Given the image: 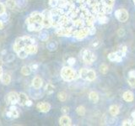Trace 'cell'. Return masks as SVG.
<instances>
[{
	"instance_id": "obj_12",
	"label": "cell",
	"mask_w": 135,
	"mask_h": 126,
	"mask_svg": "<svg viewBox=\"0 0 135 126\" xmlns=\"http://www.w3.org/2000/svg\"><path fill=\"white\" fill-rule=\"evenodd\" d=\"M28 100V97L27 95L24 93V92H20L19 93V101H18V103H20V105H25Z\"/></svg>"
},
{
	"instance_id": "obj_21",
	"label": "cell",
	"mask_w": 135,
	"mask_h": 126,
	"mask_svg": "<svg viewBox=\"0 0 135 126\" xmlns=\"http://www.w3.org/2000/svg\"><path fill=\"white\" fill-rule=\"evenodd\" d=\"M87 72H88V69L86 68H82L79 71V77L84 80H86L87 78Z\"/></svg>"
},
{
	"instance_id": "obj_35",
	"label": "cell",
	"mask_w": 135,
	"mask_h": 126,
	"mask_svg": "<svg viewBox=\"0 0 135 126\" xmlns=\"http://www.w3.org/2000/svg\"><path fill=\"white\" fill-rule=\"evenodd\" d=\"M3 28V21L0 19V29H2Z\"/></svg>"
},
{
	"instance_id": "obj_18",
	"label": "cell",
	"mask_w": 135,
	"mask_h": 126,
	"mask_svg": "<svg viewBox=\"0 0 135 126\" xmlns=\"http://www.w3.org/2000/svg\"><path fill=\"white\" fill-rule=\"evenodd\" d=\"M41 24L43 27L49 28L50 26H52V19H51V18H43Z\"/></svg>"
},
{
	"instance_id": "obj_17",
	"label": "cell",
	"mask_w": 135,
	"mask_h": 126,
	"mask_svg": "<svg viewBox=\"0 0 135 126\" xmlns=\"http://www.w3.org/2000/svg\"><path fill=\"white\" fill-rule=\"evenodd\" d=\"M54 89H55V87H54V86L52 85V83H47L46 85V87H45V91H46V92L47 94H52V93H53V92H54Z\"/></svg>"
},
{
	"instance_id": "obj_33",
	"label": "cell",
	"mask_w": 135,
	"mask_h": 126,
	"mask_svg": "<svg viewBox=\"0 0 135 126\" xmlns=\"http://www.w3.org/2000/svg\"><path fill=\"white\" fill-rule=\"evenodd\" d=\"M25 105H27V106H31L32 105V101L31 100H27V102H26V103H25Z\"/></svg>"
},
{
	"instance_id": "obj_10",
	"label": "cell",
	"mask_w": 135,
	"mask_h": 126,
	"mask_svg": "<svg viewBox=\"0 0 135 126\" xmlns=\"http://www.w3.org/2000/svg\"><path fill=\"white\" fill-rule=\"evenodd\" d=\"M32 86L34 88H36V89H39V88H41V87L42 86L41 78L39 77H36L32 80Z\"/></svg>"
},
{
	"instance_id": "obj_16",
	"label": "cell",
	"mask_w": 135,
	"mask_h": 126,
	"mask_svg": "<svg viewBox=\"0 0 135 126\" xmlns=\"http://www.w3.org/2000/svg\"><path fill=\"white\" fill-rule=\"evenodd\" d=\"M31 67L29 66H24L22 68H21V73H22L24 76H29L31 73Z\"/></svg>"
},
{
	"instance_id": "obj_31",
	"label": "cell",
	"mask_w": 135,
	"mask_h": 126,
	"mask_svg": "<svg viewBox=\"0 0 135 126\" xmlns=\"http://www.w3.org/2000/svg\"><path fill=\"white\" fill-rule=\"evenodd\" d=\"M131 124H132V123L129 120H124L122 123V125H131Z\"/></svg>"
},
{
	"instance_id": "obj_28",
	"label": "cell",
	"mask_w": 135,
	"mask_h": 126,
	"mask_svg": "<svg viewBox=\"0 0 135 126\" xmlns=\"http://www.w3.org/2000/svg\"><path fill=\"white\" fill-rule=\"evenodd\" d=\"M75 61H76V60H75V58H74V57H69V59H68V64H69V66L74 65Z\"/></svg>"
},
{
	"instance_id": "obj_14",
	"label": "cell",
	"mask_w": 135,
	"mask_h": 126,
	"mask_svg": "<svg viewBox=\"0 0 135 126\" xmlns=\"http://www.w3.org/2000/svg\"><path fill=\"white\" fill-rule=\"evenodd\" d=\"M109 111H110V113H111L112 116L115 117L118 114V113H119V107L116 104H113L110 107Z\"/></svg>"
},
{
	"instance_id": "obj_24",
	"label": "cell",
	"mask_w": 135,
	"mask_h": 126,
	"mask_svg": "<svg viewBox=\"0 0 135 126\" xmlns=\"http://www.w3.org/2000/svg\"><path fill=\"white\" fill-rule=\"evenodd\" d=\"M57 98H58L59 101H61V102H64V101H66V99H67V94L65 93L64 92H58Z\"/></svg>"
},
{
	"instance_id": "obj_15",
	"label": "cell",
	"mask_w": 135,
	"mask_h": 126,
	"mask_svg": "<svg viewBox=\"0 0 135 126\" xmlns=\"http://www.w3.org/2000/svg\"><path fill=\"white\" fill-rule=\"evenodd\" d=\"M1 81L3 84H5V85H8V84H9L10 82H11V77L10 76L7 74V73H4L3 74L2 77H1Z\"/></svg>"
},
{
	"instance_id": "obj_8",
	"label": "cell",
	"mask_w": 135,
	"mask_h": 126,
	"mask_svg": "<svg viewBox=\"0 0 135 126\" xmlns=\"http://www.w3.org/2000/svg\"><path fill=\"white\" fill-rule=\"evenodd\" d=\"M71 123H72V121L70 119V118L66 115L61 117L60 119H59V124L62 126H69L72 124Z\"/></svg>"
},
{
	"instance_id": "obj_19",
	"label": "cell",
	"mask_w": 135,
	"mask_h": 126,
	"mask_svg": "<svg viewBox=\"0 0 135 126\" xmlns=\"http://www.w3.org/2000/svg\"><path fill=\"white\" fill-rule=\"evenodd\" d=\"M76 112H77V113L79 116H84L85 114L86 110H85V108L84 106H79L77 108H76Z\"/></svg>"
},
{
	"instance_id": "obj_9",
	"label": "cell",
	"mask_w": 135,
	"mask_h": 126,
	"mask_svg": "<svg viewBox=\"0 0 135 126\" xmlns=\"http://www.w3.org/2000/svg\"><path fill=\"white\" fill-rule=\"evenodd\" d=\"M89 98H90L91 103H98V101H99V94L97 93L96 92L92 91V92H90V94H89Z\"/></svg>"
},
{
	"instance_id": "obj_34",
	"label": "cell",
	"mask_w": 135,
	"mask_h": 126,
	"mask_svg": "<svg viewBox=\"0 0 135 126\" xmlns=\"http://www.w3.org/2000/svg\"><path fill=\"white\" fill-rule=\"evenodd\" d=\"M129 76H135V70H132V71H129V73H128Z\"/></svg>"
},
{
	"instance_id": "obj_36",
	"label": "cell",
	"mask_w": 135,
	"mask_h": 126,
	"mask_svg": "<svg viewBox=\"0 0 135 126\" xmlns=\"http://www.w3.org/2000/svg\"><path fill=\"white\" fill-rule=\"evenodd\" d=\"M38 68V65L37 64H35V65H33L32 66H31V69L32 70H36Z\"/></svg>"
},
{
	"instance_id": "obj_3",
	"label": "cell",
	"mask_w": 135,
	"mask_h": 126,
	"mask_svg": "<svg viewBox=\"0 0 135 126\" xmlns=\"http://www.w3.org/2000/svg\"><path fill=\"white\" fill-rule=\"evenodd\" d=\"M95 56L94 55V53L91 52L90 50H85L84 51L83 54V60L86 63V64H91L92 62H94L95 61Z\"/></svg>"
},
{
	"instance_id": "obj_27",
	"label": "cell",
	"mask_w": 135,
	"mask_h": 126,
	"mask_svg": "<svg viewBox=\"0 0 135 126\" xmlns=\"http://www.w3.org/2000/svg\"><path fill=\"white\" fill-rule=\"evenodd\" d=\"M58 0H49V6L50 7H52V8H56L57 6V4H58Z\"/></svg>"
},
{
	"instance_id": "obj_40",
	"label": "cell",
	"mask_w": 135,
	"mask_h": 126,
	"mask_svg": "<svg viewBox=\"0 0 135 126\" xmlns=\"http://www.w3.org/2000/svg\"><path fill=\"white\" fill-rule=\"evenodd\" d=\"M131 125H135V119H134V120L133 121V123H132V124Z\"/></svg>"
},
{
	"instance_id": "obj_39",
	"label": "cell",
	"mask_w": 135,
	"mask_h": 126,
	"mask_svg": "<svg viewBox=\"0 0 135 126\" xmlns=\"http://www.w3.org/2000/svg\"><path fill=\"white\" fill-rule=\"evenodd\" d=\"M3 60H1V59H0V67H2V66H3Z\"/></svg>"
},
{
	"instance_id": "obj_30",
	"label": "cell",
	"mask_w": 135,
	"mask_h": 126,
	"mask_svg": "<svg viewBox=\"0 0 135 126\" xmlns=\"http://www.w3.org/2000/svg\"><path fill=\"white\" fill-rule=\"evenodd\" d=\"M117 35H119L120 37L124 36L125 35V30L123 29H118V31H117Z\"/></svg>"
},
{
	"instance_id": "obj_11",
	"label": "cell",
	"mask_w": 135,
	"mask_h": 126,
	"mask_svg": "<svg viewBox=\"0 0 135 126\" xmlns=\"http://www.w3.org/2000/svg\"><path fill=\"white\" fill-rule=\"evenodd\" d=\"M25 51H26L28 54H36L37 52V47L36 45H25Z\"/></svg>"
},
{
	"instance_id": "obj_29",
	"label": "cell",
	"mask_w": 135,
	"mask_h": 126,
	"mask_svg": "<svg viewBox=\"0 0 135 126\" xmlns=\"http://www.w3.org/2000/svg\"><path fill=\"white\" fill-rule=\"evenodd\" d=\"M5 14V6L3 3H0V15Z\"/></svg>"
},
{
	"instance_id": "obj_37",
	"label": "cell",
	"mask_w": 135,
	"mask_h": 126,
	"mask_svg": "<svg viewBox=\"0 0 135 126\" xmlns=\"http://www.w3.org/2000/svg\"><path fill=\"white\" fill-rule=\"evenodd\" d=\"M3 74V69H2V67H0V79H1Z\"/></svg>"
},
{
	"instance_id": "obj_13",
	"label": "cell",
	"mask_w": 135,
	"mask_h": 126,
	"mask_svg": "<svg viewBox=\"0 0 135 126\" xmlns=\"http://www.w3.org/2000/svg\"><path fill=\"white\" fill-rule=\"evenodd\" d=\"M95 78H96L95 71L94 70H92V69H89L88 72H87V78H86V80H87V81L92 82V81H94Z\"/></svg>"
},
{
	"instance_id": "obj_22",
	"label": "cell",
	"mask_w": 135,
	"mask_h": 126,
	"mask_svg": "<svg viewBox=\"0 0 135 126\" xmlns=\"http://www.w3.org/2000/svg\"><path fill=\"white\" fill-rule=\"evenodd\" d=\"M17 55H18V56L20 58V59H25V58H26L27 56H28V53L25 51V49H22V50H20V51L17 52Z\"/></svg>"
},
{
	"instance_id": "obj_1",
	"label": "cell",
	"mask_w": 135,
	"mask_h": 126,
	"mask_svg": "<svg viewBox=\"0 0 135 126\" xmlns=\"http://www.w3.org/2000/svg\"><path fill=\"white\" fill-rule=\"evenodd\" d=\"M76 72L69 66H64L61 71V77L66 82H71L75 79Z\"/></svg>"
},
{
	"instance_id": "obj_20",
	"label": "cell",
	"mask_w": 135,
	"mask_h": 126,
	"mask_svg": "<svg viewBox=\"0 0 135 126\" xmlns=\"http://www.w3.org/2000/svg\"><path fill=\"white\" fill-rule=\"evenodd\" d=\"M6 5L8 8H10V9H14L16 6V2L15 0H7L6 2Z\"/></svg>"
},
{
	"instance_id": "obj_5",
	"label": "cell",
	"mask_w": 135,
	"mask_h": 126,
	"mask_svg": "<svg viewBox=\"0 0 135 126\" xmlns=\"http://www.w3.org/2000/svg\"><path fill=\"white\" fill-rule=\"evenodd\" d=\"M36 108H37L38 110H40L41 112L46 113L50 110L51 105L47 103H38L36 105Z\"/></svg>"
},
{
	"instance_id": "obj_38",
	"label": "cell",
	"mask_w": 135,
	"mask_h": 126,
	"mask_svg": "<svg viewBox=\"0 0 135 126\" xmlns=\"http://www.w3.org/2000/svg\"><path fill=\"white\" fill-rule=\"evenodd\" d=\"M131 115H132V117L133 118V119H135V110L132 112V113H131Z\"/></svg>"
},
{
	"instance_id": "obj_7",
	"label": "cell",
	"mask_w": 135,
	"mask_h": 126,
	"mask_svg": "<svg viewBox=\"0 0 135 126\" xmlns=\"http://www.w3.org/2000/svg\"><path fill=\"white\" fill-rule=\"evenodd\" d=\"M7 116L9 118H18L19 117V112L17 111V108L15 105H12L10 107V110L7 113Z\"/></svg>"
},
{
	"instance_id": "obj_26",
	"label": "cell",
	"mask_w": 135,
	"mask_h": 126,
	"mask_svg": "<svg viewBox=\"0 0 135 126\" xmlns=\"http://www.w3.org/2000/svg\"><path fill=\"white\" fill-rule=\"evenodd\" d=\"M100 71L102 74H107L108 72V66L105 64H102L100 66Z\"/></svg>"
},
{
	"instance_id": "obj_6",
	"label": "cell",
	"mask_w": 135,
	"mask_h": 126,
	"mask_svg": "<svg viewBox=\"0 0 135 126\" xmlns=\"http://www.w3.org/2000/svg\"><path fill=\"white\" fill-rule=\"evenodd\" d=\"M122 98H123L124 101H126V102L131 103V102H133L134 99V94H133V92L131 91H126L123 93V95H122Z\"/></svg>"
},
{
	"instance_id": "obj_25",
	"label": "cell",
	"mask_w": 135,
	"mask_h": 126,
	"mask_svg": "<svg viewBox=\"0 0 135 126\" xmlns=\"http://www.w3.org/2000/svg\"><path fill=\"white\" fill-rule=\"evenodd\" d=\"M118 56L117 52H112L108 55V59L111 61H116V59Z\"/></svg>"
},
{
	"instance_id": "obj_32",
	"label": "cell",
	"mask_w": 135,
	"mask_h": 126,
	"mask_svg": "<svg viewBox=\"0 0 135 126\" xmlns=\"http://www.w3.org/2000/svg\"><path fill=\"white\" fill-rule=\"evenodd\" d=\"M61 110H62V112L63 113H67L68 112H69V108H68V107H62Z\"/></svg>"
},
{
	"instance_id": "obj_2",
	"label": "cell",
	"mask_w": 135,
	"mask_h": 126,
	"mask_svg": "<svg viewBox=\"0 0 135 126\" xmlns=\"http://www.w3.org/2000/svg\"><path fill=\"white\" fill-rule=\"evenodd\" d=\"M115 16L120 22L124 23L128 19L129 14L128 12L126 9H124V8H120V9H117L115 11Z\"/></svg>"
},
{
	"instance_id": "obj_4",
	"label": "cell",
	"mask_w": 135,
	"mask_h": 126,
	"mask_svg": "<svg viewBox=\"0 0 135 126\" xmlns=\"http://www.w3.org/2000/svg\"><path fill=\"white\" fill-rule=\"evenodd\" d=\"M7 100H8V103L12 105L18 103L19 93H17L15 92H10L7 95Z\"/></svg>"
},
{
	"instance_id": "obj_23",
	"label": "cell",
	"mask_w": 135,
	"mask_h": 126,
	"mask_svg": "<svg viewBox=\"0 0 135 126\" xmlns=\"http://www.w3.org/2000/svg\"><path fill=\"white\" fill-rule=\"evenodd\" d=\"M128 82L131 87L135 88V76H129L128 78Z\"/></svg>"
}]
</instances>
